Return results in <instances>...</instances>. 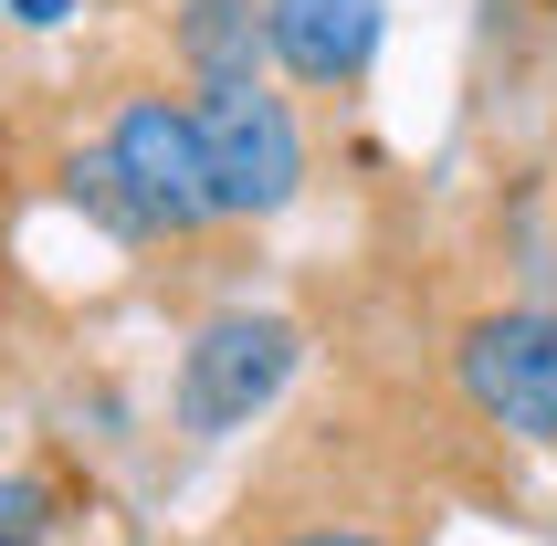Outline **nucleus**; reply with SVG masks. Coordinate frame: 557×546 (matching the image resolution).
Segmentation results:
<instances>
[{
    "label": "nucleus",
    "mask_w": 557,
    "mask_h": 546,
    "mask_svg": "<svg viewBox=\"0 0 557 546\" xmlns=\"http://www.w3.org/2000/svg\"><path fill=\"white\" fill-rule=\"evenodd\" d=\"M53 536V484L42 473H0V546H42Z\"/></svg>",
    "instance_id": "1a4fd4ad"
},
{
    "label": "nucleus",
    "mask_w": 557,
    "mask_h": 546,
    "mask_svg": "<svg viewBox=\"0 0 557 546\" xmlns=\"http://www.w3.org/2000/svg\"><path fill=\"white\" fill-rule=\"evenodd\" d=\"M263 32H274V85L295 106H358L379 63V0H263Z\"/></svg>",
    "instance_id": "423d86ee"
},
{
    "label": "nucleus",
    "mask_w": 557,
    "mask_h": 546,
    "mask_svg": "<svg viewBox=\"0 0 557 546\" xmlns=\"http://www.w3.org/2000/svg\"><path fill=\"white\" fill-rule=\"evenodd\" d=\"M295 368H306V326H295V315H274V305H221V315L189 326L180 368H169V421H180L189 442L252 431L295 389Z\"/></svg>",
    "instance_id": "20e7f679"
},
{
    "label": "nucleus",
    "mask_w": 557,
    "mask_h": 546,
    "mask_svg": "<svg viewBox=\"0 0 557 546\" xmlns=\"http://www.w3.org/2000/svg\"><path fill=\"white\" fill-rule=\"evenodd\" d=\"M74 126L106 148V169L126 179V200L148 211L158 243H211V232H232V221H221V189H211L200 106H189V85L169 74V63H106L95 95L74 106Z\"/></svg>",
    "instance_id": "f03ea898"
},
{
    "label": "nucleus",
    "mask_w": 557,
    "mask_h": 546,
    "mask_svg": "<svg viewBox=\"0 0 557 546\" xmlns=\"http://www.w3.org/2000/svg\"><path fill=\"white\" fill-rule=\"evenodd\" d=\"M221 546H432L421 494L400 484V462L379 452L347 410H315L243 494Z\"/></svg>",
    "instance_id": "f257e3e1"
},
{
    "label": "nucleus",
    "mask_w": 557,
    "mask_h": 546,
    "mask_svg": "<svg viewBox=\"0 0 557 546\" xmlns=\"http://www.w3.org/2000/svg\"><path fill=\"white\" fill-rule=\"evenodd\" d=\"M442 399L495 442L557 452V305L484 295L463 315H442Z\"/></svg>",
    "instance_id": "7ed1b4c3"
},
{
    "label": "nucleus",
    "mask_w": 557,
    "mask_h": 546,
    "mask_svg": "<svg viewBox=\"0 0 557 546\" xmlns=\"http://www.w3.org/2000/svg\"><path fill=\"white\" fill-rule=\"evenodd\" d=\"M547 11H557V0H547Z\"/></svg>",
    "instance_id": "9b49d317"
},
{
    "label": "nucleus",
    "mask_w": 557,
    "mask_h": 546,
    "mask_svg": "<svg viewBox=\"0 0 557 546\" xmlns=\"http://www.w3.org/2000/svg\"><path fill=\"white\" fill-rule=\"evenodd\" d=\"M189 106H200V137H211V189H221V221L232 232H263V221H284L306 200L315 137H306V106L274 74L211 85V95H189Z\"/></svg>",
    "instance_id": "39448f33"
},
{
    "label": "nucleus",
    "mask_w": 557,
    "mask_h": 546,
    "mask_svg": "<svg viewBox=\"0 0 557 546\" xmlns=\"http://www.w3.org/2000/svg\"><path fill=\"white\" fill-rule=\"evenodd\" d=\"M22 169H32V137L11 116V85H0V379L22 368V336H32V273H22Z\"/></svg>",
    "instance_id": "6e6552de"
},
{
    "label": "nucleus",
    "mask_w": 557,
    "mask_h": 546,
    "mask_svg": "<svg viewBox=\"0 0 557 546\" xmlns=\"http://www.w3.org/2000/svg\"><path fill=\"white\" fill-rule=\"evenodd\" d=\"M169 74H180L189 95L274 74V32H263V0H169Z\"/></svg>",
    "instance_id": "0eeeda50"
},
{
    "label": "nucleus",
    "mask_w": 557,
    "mask_h": 546,
    "mask_svg": "<svg viewBox=\"0 0 557 546\" xmlns=\"http://www.w3.org/2000/svg\"><path fill=\"white\" fill-rule=\"evenodd\" d=\"M0 11H11V22H32V32H42V22H63V11H85V0H0Z\"/></svg>",
    "instance_id": "9d476101"
}]
</instances>
